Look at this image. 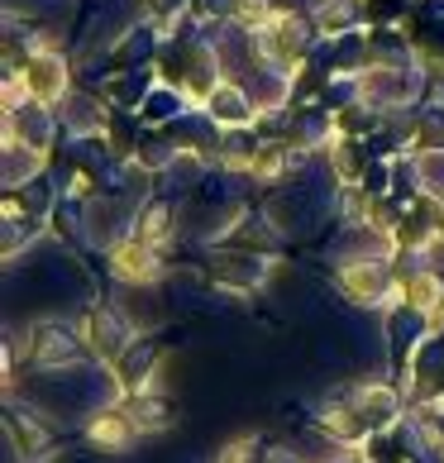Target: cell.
Instances as JSON below:
<instances>
[{
    "label": "cell",
    "instance_id": "6da1fadb",
    "mask_svg": "<svg viewBox=\"0 0 444 463\" xmlns=\"http://www.w3.org/2000/svg\"><path fill=\"white\" fill-rule=\"evenodd\" d=\"M129 420L125 416H100L96 425H91V444H100V449H125L129 444Z\"/></svg>",
    "mask_w": 444,
    "mask_h": 463
},
{
    "label": "cell",
    "instance_id": "7a4b0ae2",
    "mask_svg": "<svg viewBox=\"0 0 444 463\" xmlns=\"http://www.w3.org/2000/svg\"><path fill=\"white\" fill-rule=\"evenodd\" d=\"M115 268L125 272V278H153V263H148V253H144V249H125Z\"/></svg>",
    "mask_w": 444,
    "mask_h": 463
}]
</instances>
